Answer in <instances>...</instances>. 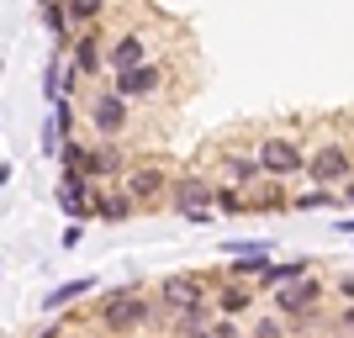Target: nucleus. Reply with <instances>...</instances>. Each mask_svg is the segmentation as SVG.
Returning <instances> with one entry per match:
<instances>
[{
  "instance_id": "obj_12",
  "label": "nucleus",
  "mask_w": 354,
  "mask_h": 338,
  "mask_svg": "<svg viewBox=\"0 0 354 338\" xmlns=\"http://www.w3.org/2000/svg\"><path fill=\"white\" fill-rule=\"evenodd\" d=\"M169 191V180H164V169H153V164H138V169H127V196L133 201H153V196Z\"/></svg>"
},
{
  "instance_id": "obj_13",
  "label": "nucleus",
  "mask_w": 354,
  "mask_h": 338,
  "mask_svg": "<svg viewBox=\"0 0 354 338\" xmlns=\"http://www.w3.org/2000/svg\"><path fill=\"white\" fill-rule=\"evenodd\" d=\"M90 217H95V222H111V227H117V222H133V217H138V201H133L127 191L95 196V206H90Z\"/></svg>"
},
{
  "instance_id": "obj_26",
  "label": "nucleus",
  "mask_w": 354,
  "mask_h": 338,
  "mask_svg": "<svg viewBox=\"0 0 354 338\" xmlns=\"http://www.w3.org/2000/svg\"><path fill=\"white\" fill-rule=\"evenodd\" d=\"M180 338H217L212 328H191V333H180Z\"/></svg>"
},
{
  "instance_id": "obj_4",
  "label": "nucleus",
  "mask_w": 354,
  "mask_h": 338,
  "mask_svg": "<svg viewBox=\"0 0 354 338\" xmlns=\"http://www.w3.org/2000/svg\"><path fill=\"white\" fill-rule=\"evenodd\" d=\"M212 206H217V185H212V180H201V175L175 180V212H180L185 222H196V227H201V222H212V217H217Z\"/></svg>"
},
{
  "instance_id": "obj_20",
  "label": "nucleus",
  "mask_w": 354,
  "mask_h": 338,
  "mask_svg": "<svg viewBox=\"0 0 354 338\" xmlns=\"http://www.w3.org/2000/svg\"><path fill=\"white\" fill-rule=\"evenodd\" d=\"M217 212H233V217H243V212H249L243 191H238V185H217Z\"/></svg>"
},
{
  "instance_id": "obj_9",
  "label": "nucleus",
  "mask_w": 354,
  "mask_h": 338,
  "mask_svg": "<svg viewBox=\"0 0 354 338\" xmlns=\"http://www.w3.org/2000/svg\"><path fill=\"white\" fill-rule=\"evenodd\" d=\"M222 254H233V265H227V275H265L270 265H275V243H227Z\"/></svg>"
},
{
  "instance_id": "obj_19",
  "label": "nucleus",
  "mask_w": 354,
  "mask_h": 338,
  "mask_svg": "<svg viewBox=\"0 0 354 338\" xmlns=\"http://www.w3.org/2000/svg\"><path fill=\"white\" fill-rule=\"evenodd\" d=\"M69 6V16H74V27H95L106 16V0H64Z\"/></svg>"
},
{
  "instance_id": "obj_1",
  "label": "nucleus",
  "mask_w": 354,
  "mask_h": 338,
  "mask_svg": "<svg viewBox=\"0 0 354 338\" xmlns=\"http://www.w3.org/2000/svg\"><path fill=\"white\" fill-rule=\"evenodd\" d=\"M148 312H153V301H148L143 291H106L101 296V323H106V333H133V328L148 323Z\"/></svg>"
},
{
  "instance_id": "obj_3",
  "label": "nucleus",
  "mask_w": 354,
  "mask_h": 338,
  "mask_svg": "<svg viewBox=\"0 0 354 338\" xmlns=\"http://www.w3.org/2000/svg\"><path fill=\"white\" fill-rule=\"evenodd\" d=\"M254 159L265 164V180H291V175H307V153L296 138H265Z\"/></svg>"
},
{
  "instance_id": "obj_5",
  "label": "nucleus",
  "mask_w": 354,
  "mask_h": 338,
  "mask_svg": "<svg viewBox=\"0 0 354 338\" xmlns=\"http://www.w3.org/2000/svg\"><path fill=\"white\" fill-rule=\"evenodd\" d=\"M317 307H323V275H301L275 291V312L281 317H312Z\"/></svg>"
},
{
  "instance_id": "obj_15",
  "label": "nucleus",
  "mask_w": 354,
  "mask_h": 338,
  "mask_svg": "<svg viewBox=\"0 0 354 338\" xmlns=\"http://www.w3.org/2000/svg\"><path fill=\"white\" fill-rule=\"evenodd\" d=\"M212 307L222 312V317H243V312L254 307V296L238 285V280H227V285H217V296H212Z\"/></svg>"
},
{
  "instance_id": "obj_10",
  "label": "nucleus",
  "mask_w": 354,
  "mask_h": 338,
  "mask_svg": "<svg viewBox=\"0 0 354 338\" xmlns=\"http://www.w3.org/2000/svg\"><path fill=\"white\" fill-rule=\"evenodd\" d=\"M138 64H153V59H148V37H143V32H122L117 43H111V53H106V69L127 74V69H138Z\"/></svg>"
},
{
  "instance_id": "obj_16",
  "label": "nucleus",
  "mask_w": 354,
  "mask_h": 338,
  "mask_svg": "<svg viewBox=\"0 0 354 338\" xmlns=\"http://www.w3.org/2000/svg\"><path fill=\"white\" fill-rule=\"evenodd\" d=\"M301 275H312L307 259H286V265H270L265 275H259V285H265V291H281V285H291V280H301Z\"/></svg>"
},
{
  "instance_id": "obj_25",
  "label": "nucleus",
  "mask_w": 354,
  "mask_h": 338,
  "mask_svg": "<svg viewBox=\"0 0 354 338\" xmlns=\"http://www.w3.org/2000/svg\"><path fill=\"white\" fill-rule=\"evenodd\" d=\"M339 196H344V201L354 206V180H344V185H339Z\"/></svg>"
},
{
  "instance_id": "obj_23",
  "label": "nucleus",
  "mask_w": 354,
  "mask_h": 338,
  "mask_svg": "<svg viewBox=\"0 0 354 338\" xmlns=\"http://www.w3.org/2000/svg\"><path fill=\"white\" fill-rule=\"evenodd\" d=\"M339 333H344V338H354V301L339 312Z\"/></svg>"
},
{
  "instance_id": "obj_14",
  "label": "nucleus",
  "mask_w": 354,
  "mask_h": 338,
  "mask_svg": "<svg viewBox=\"0 0 354 338\" xmlns=\"http://www.w3.org/2000/svg\"><path fill=\"white\" fill-rule=\"evenodd\" d=\"M222 169H227V185H238V191H249L254 180H265V164L249 159V153H227V164H222Z\"/></svg>"
},
{
  "instance_id": "obj_18",
  "label": "nucleus",
  "mask_w": 354,
  "mask_h": 338,
  "mask_svg": "<svg viewBox=\"0 0 354 338\" xmlns=\"http://www.w3.org/2000/svg\"><path fill=\"white\" fill-rule=\"evenodd\" d=\"M85 291H95V280H90V275H80V280H64V285H59L53 296H43V307H48V312H59V307H74V301H80Z\"/></svg>"
},
{
  "instance_id": "obj_22",
  "label": "nucleus",
  "mask_w": 354,
  "mask_h": 338,
  "mask_svg": "<svg viewBox=\"0 0 354 338\" xmlns=\"http://www.w3.org/2000/svg\"><path fill=\"white\" fill-rule=\"evenodd\" d=\"M212 333H217V338H243V333H238V323H233V317H222V323H212Z\"/></svg>"
},
{
  "instance_id": "obj_24",
  "label": "nucleus",
  "mask_w": 354,
  "mask_h": 338,
  "mask_svg": "<svg viewBox=\"0 0 354 338\" xmlns=\"http://www.w3.org/2000/svg\"><path fill=\"white\" fill-rule=\"evenodd\" d=\"M339 296H344V301H354V275H344V280H339Z\"/></svg>"
},
{
  "instance_id": "obj_27",
  "label": "nucleus",
  "mask_w": 354,
  "mask_h": 338,
  "mask_svg": "<svg viewBox=\"0 0 354 338\" xmlns=\"http://www.w3.org/2000/svg\"><path fill=\"white\" fill-rule=\"evenodd\" d=\"M339 227H344V233H354V217H349V222H339Z\"/></svg>"
},
{
  "instance_id": "obj_2",
  "label": "nucleus",
  "mask_w": 354,
  "mask_h": 338,
  "mask_svg": "<svg viewBox=\"0 0 354 338\" xmlns=\"http://www.w3.org/2000/svg\"><path fill=\"white\" fill-rule=\"evenodd\" d=\"M307 180L312 185H328V191H339L344 180H354V153L344 143H317L307 153Z\"/></svg>"
},
{
  "instance_id": "obj_17",
  "label": "nucleus",
  "mask_w": 354,
  "mask_h": 338,
  "mask_svg": "<svg viewBox=\"0 0 354 338\" xmlns=\"http://www.w3.org/2000/svg\"><path fill=\"white\" fill-rule=\"evenodd\" d=\"M85 175H90V180L122 175V153H117L111 143H106V148H90V153H85Z\"/></svg>"
},
{
  "instance_id": "obj_7",
  "label": "nucleus",
  "mask_w": 354,
  "mask_h": 338,
  "mask_svg": "<svg viewBox=\"0 0 354 338\" xmlns=\"http://www.w3.org/2000/svg\"><path fill=\"white\" fill-rule=\"evenodd\" d=\"M159 85H164L159 64H138L127 74H111V90H117L122 101H148V95H159Z\"/></svg>"
},
{
  "instance_id": "obj_11",
  "label": "nucleus",
  "mask_w": 354,
  "mask_h": 338,
  "mask_svg": "<svg viewBox=\"0 0 354 338\" xmlns=\"http://www.w3.org/2000/svg\"><path fill=\"white\" fill-rule=\"evenodd\" d=\"M69 64H74L80 74H101V69H106L101 32H80V37H74V48H69Z\"/></svg>"
},
{
  "instance_id": "obj_21",
  "label": "nucleus",
  "mask_w": 354,
  "mask_h": 338,
  "mask_svg": "<svg viewBox=\"0 0 354 338\" xmlns=\"http://www.w3.org/2000/svg\"><path fill=\"white\" fill-rule=\"evenodd\" d=\"M254 338H286V323L281 317H265V323L254 328Z\"/></svg>"
},
{
  "instance_id": "obj_8",
  "label": "nucleus",
  "mask_w": 354,
  "mask_h": 338,
  "mask_svg": "<svg viewBox=\"0 0 354 338\" xmlns=\"http://www.w3.org/2000/svg\"><path fill=\"white\" fill-rule=\"evenodd\" d=\"M127 106H133V101H122L117 90L95 95V101H90V127H95L101 138H117V133H127Z\"/></svg>"
},
{
  "instance_id": "obj_6",
  "label": "nucleus",
  "mask_w": 354,
  "mask_h": 338,
  "mask_svg": "<svg viewBox=\"0 0 354 338\" xmlns=\"http://www.w3.org/2000/svg\"><path fill=\"white\" fill-rule=\"evenodd\" d=\"M159 301L169 312H196V307H207L212 296H207L201 275H169V280H159Z\"/></svg>"
}]
</instances>
